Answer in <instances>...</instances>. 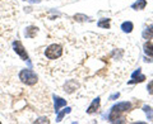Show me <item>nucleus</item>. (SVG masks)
Listing matches in <instances>:
<instances>
[{
  "label": "nucleus",
  "instance_id": "423d86ee",
  "mask_svg": "<svg viewBox=\"0 0 153 124\" xmlns=\"http://www.w3.org/2000/svg\"><path fill=\"white\" fill-rule=\"evenodd\" d=\"M54 103H55L54 106H55V112H56V113L60 112V108H61V106L66 105V100H64L63 98L56 96V95H54Z\"/></svg>",
  "mask_w": 153,
  "mask_h": 124
},
{
  "label": "nucleus",
  "instance_id": "aec40b11",
  "mask_svg": "<svg viewBox=\"0 0 153 124\" xmlns=\"http://www.w3.org/2000/svg\"><path fill=\"white\" fill-rule=\"evenodd\" d=\"M119 96H120V94H114V95H111V98H110V100H115V99H117Z\"/></svg>",
  "mask_w": 153,
  "mask_h": 124
},
{
  "label": "nucleus",
  "instance_id": "a211bd4d",
  "mask_svg": "<svg viewBox=\"0 0 153 124\" xmlns=\"http://www.w3.org/2000/svg\"><path fill=\"white\" fill-rule=\"evenodd\" d=\"M147 90H148V93H149L151 95H153V80L151 81L149 84H148V86H147Z\"/></svg>",
  "mask_w": 153,
  "mask_h": 124
},
{
  "label": "nucleus",
  "instance_id": "6e6552de",
  "mask_svg": "<svg viewBox=\"0 0 153 124\" xmlns=\"http://www.w3.org/2000/svg\"><path fill=\"white\" fill-rule=\"evenodd\" d=\"M78 82L76 81H74V80H70V81H68V82L65 84V91H68V93H73L74 90H76L78 89Z\"/></svg>",
  "mask_w": 153,
  "mask_h": 124
},
{
  "label": "nucleus",
  "instance_id": "412c9836",
  "mask_svg": "<svg viewBox=\"0 0 153 124\" xmlns=\"http://www.w3.org/2000/svg\"><path fill=\"white\" fill-rule=\"evenodd\" d=\"M30 1H31V3H40L41 0H30Z\"/></svg>",
  "mask_w": 153,
  "mask_h": 124
},
{
  "label": "nucleus",
  "instance_id": "dca6fc26",
  "mask_svg": "<svg viewBox=\"0 0 153 124\" xmlns=\"http://www.w3.org/2000/svg\"><path fill=\"white\" fill-rule=\"evenodd\" d=\"M143 109H144V112L147 113V115H148V119H152V118H153V115H152V109H151L149 106H144Z\"/></svg>",
  "mask_w": 153,
  "mask_h": 124
},
{
  "label": "nucleus",
  "instance_id": "39448f33",
  "mask_svg": "<svg viewBox=\"0 0 153 124\" xmlns=\"http://www.w3.org/2000/svg\"><path fill=\"white\" fill-rule=\"evenodd\" d=\"M131 79L129 81V84H137V82H143V81L146 80V76L144 75H142V70L140 69H138L137 71H134L133 75H131Z\"/></svg>",
  "mask_w": 153,
  "mask_h": 124
},
{
  "label": "nucleus",
  "instance_id": "7ed1b4c3",
  "mask_svg": "<svg viewBox=\"0 0 153 124\" xmlns=\"http://www.w3.org/2000/svg\"><path fill=\"white\" fill-rule=\"evenodd\" d=\"M45 55H46L47 58L56 60V58H59V57L63 55V47H61L60 44H51V46H49L46 48Z\"/></svg>",
  "mask_w": 153,
  "mask_h": 124
},
{
  "label": "nucleus",
  "instance_id": "f8f14e48",
  "mask_svg": "<svg viewBox=\"0 0 153 124\" xmlns=\"http://www.w3.org/2000/svg\"><path fill=\"white\" fill-rule=\"evenodd\" d=\"M144 52H146V55L153 57V43L152 42L148 41L144 43Z\"/></svg>",
  "mask_w": 153,
  "mask_h": 124
},
{
  "label": "nucleus",
  "instance_id": "9b49d317",
  "mask_svg": "<svg viewBox=\"0 0 153 124\" xmlns=\"http://www.w3.org/2000/svg\"><path fill=\"white\" fill-rule=\"evenodd\" d=\"M146 5H147V1H146V0H138L137 3L133 4L131 8L135 9V10H142V9L146 8Z\"/></svg>",
  "mask_w": 153,
  "mask_h": 124
},
{
  "label": "nucleus",
  "instance_id": "1a4fd4ad",
  "mask_svg": "<svg viewBox=\"0 0 153 124\" xmlns=\"http://www.w3.org/2000/svg\"><path fill=\"white\" fill-rule=\"evenodd\" d=\"M37 32H38V28L31 26V27H28L27 29H26V33H25V34H26L27 38H33V37H36Z\"/></svg>",
  "mask_w": 153,
  "mask_h": 124
},
{
  "label": "nucleus",
  "instance_id": "6ab92c4d",
  "mask_svg": "<svg viewBox=\"0 0 153 124\" xmlns=\"http://www.w3.org/2000/svg\"><path fill=\"white\" fill-rule=\"evenodd\" d=\"M36 123H49V119L47 118H40L38 120H36Z\"/></svg>",
  "mask_w": 153,
  "mask_h": 124
},
{
  "label": "nucleus",
  "instance_id": "f3484780",
  "mask_svg": "<svg viewBox=\"0 0 153 124\" xmlns=\"http://www.w3.org/2000/svg\"><path fill=\"white\" fill-rule=\"evenodd\" d=\"M75 18V20H87V19H89L88 17H85V15H80V14H76V15L74 17Z\"/></svg>",
  "mask_w": 153,
  "mask_h": 124
},
{
  "label": "nucleus",
  "instance_id": "4468645a",
  "mask_svg": "<svg viewBox=\"0 0 153 124\" xmlns=\"http://www.w3.org/2000/svg\"><path fill=\"white\" fill-rule=\"evenodd\" d=\"M71 109L70 108H65L63 112H59V114H57V117H56V122H61V119L64 118V115H66L68 113H70Z\"/></svg>",
  "mask_w": 153,
  "mask_h": 124
},
{
  "label": "nucleus",
  "instance_id": "0eeeda50",
  "mask_svg": "<svg viewBox=\"0 0 153 124\" xmlns=\"http://www.w3.org/2000/svg\"><path fill=\"white\" fill-rule=\"evenodd\" d=\"M100 100H101L100 98H96V99L93 100L92 104L89 105V108L87 109V113H88V114H93V113H96V112L98 110V108H100Z\"/></svg>",
  "mask_w": 153,
  "mask_h": 124
},
{
  "label": "nucleus",
  "instance_id": "9d476101",
  "mask_svg": "<svg viewBox=\"0 0 153 124\" xmlns=\"http://www.w3.org/2000/svg\"><path fill=\"white\" fill-rule=\"evenodd\" d=\"M142 36H143L144 39H151V38H153V26L146 28V29L143 31V34Z\"/></svg>",
  "mask_w": 153,
  "mask_h": 124
},
{
  "label": "nucleus",
  "instance_id": "f03ea898",
  "mask_svg": "<svg viewBox=\"0 0 153 124\" xmlns=\"http://www.w3.org/2000/svg\"><path fill=\"white\" fill-rule=\"evenodd\" d=\"M19 79H21L22 82H25L26 85H35L37 82V75L33 72L32 70H28V69H25L19 72Z\"/></svg>",
  "mask_w": 153,
  "mask_h": 124
},
{
  "label": "nucleus",
  "instance_id": "f257e3e1",
  "mask_svg": "<svg viewBox=\"0 0 153 124\" xmlns=\"http://www.w3.org/2000/svg\"><path fill=\"white\" fill-rule=\"evenodd\" d=\"M130 109H131V104L129 101L119 103V104H116V105H114L112 109H111V113H110V115H108L110 122H116L123 113L129 112Z\"/></svg>",
  "mask_w": 153,
  "mask_h": 124
},
{
  "label": "nucleus",
  "instance_id": "ddd939ff",
  "mask_svg": "<svg viewBox=\"0 0 153 124\" xmlns=\"http://www.w3.org/2000/svg\"><path fill=\"white\" fill-rule=\"evenodd\" d=\"M133 28H134V26H133L131 22H124L121 24V29H123V32H125V33H130L133 31Z\"/></svg>",
  "mask_w": 153,
  "mask_h": 124
},
{
  "label": "nucleus",
  "instance_id": "2eb2a0df",
  "mask_svg": "<svg viewBox=\"0 0 153 124\" xmlns=\"http://www.w3.org/2000/svg\"><path fill=\"white\" fill-rule=\"evenodd\" d=\"M98 27L101 28H110V19H101V20L98 22Z\"/></svg>",
  "mask_w": 153,
  "mask_h": 124
},
{
  "label": "nucleus",
  "instance_id": "20e7f679",
  "mask_svg": "<svg viewBox=\"0 0 153 124\" xmlns=\"http://www.w3.org/2000/svg\"><path fill=\"white\" fill-rule=\"evenodd\" d=\"M13 48H14V51H16V53H18L19 57H21L22 60H25V61L28 60L27 52H26V50H25V47H23V44H22L19 41L13 42Z\"/></svg>",
  "mask_w": 153,
  "mask_h": 124
}]
</instances>
